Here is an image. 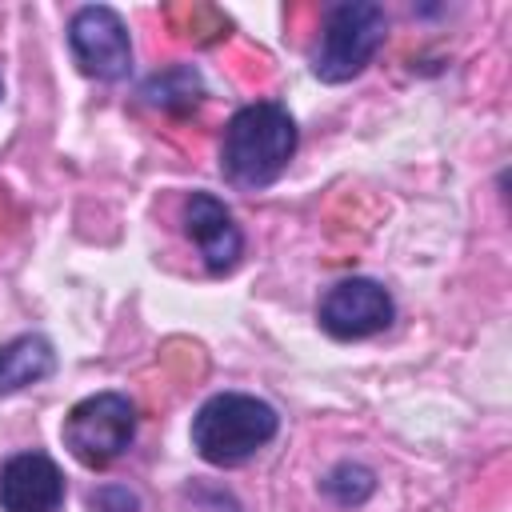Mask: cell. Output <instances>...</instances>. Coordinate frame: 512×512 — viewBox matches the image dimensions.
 <instances>
[{
	"instance_id": "3",
	"label": "cell",
	"mask_w": 512,
	"mask_h": 512,
	"mask_svg": "<svg viewBox=\"0 0 512 512\" xmlns=\"http://www.w3.org/2000/svg\"><path fill=\"white\" fill-rule=\"evenodd\" d=\"M384 36H388V16L380 4H372V0L332 4L324 12V32L312 52V72L324 84H344L372 64Z\"/></svg>"
},
{
	"instance_id": "6",
	"label": "cell",
	"mask_w": 512,
	"mask_h": 512,
	"mask_svg": "<svg viewBox=\"0 0 512 512\" xmlns=\"http://www.w3.org/2000/svg\"><path fill=\"white\" fill-rule=\"evenodd\" d=\"M392 296L384 284L368 280V276H348L340 284H332L316 308V320L328 336L336 340H364L376 336L392 324Z\"/></svg>"
},
{
	"instance_id": "5",
	"label": "cell",
	"mask_w": 512,
	"mask_h": 512,
	"mask_svg": "<svg viewBox=\"0 0 512 512\" xmlns=\"http://www.w3.org/2000/svg\"><path fill=\"white\" fill-rule=\"evenodd\" d=\"M68 44L84 76L92 80H124L132 72V40L108 4H88L68 24Z\"/></svg>"
},
{
	"instance_id": "8",
	"label": "cell",
	"mask_w": 512,
	"mask_h": 512,
	"mask_svg": "<svg viewBox=\"0 0 512 512\" xmlns=\"http://www.w3.org/2000/svg\"><path fill=\"white\" fill-rule=\"evenodd\" d=\"M64 504V476L44 452H16L0 468L4 512H56Z\"/></svg>"
},
{
	"instance_id": "12",
	"label": "cell",
	"mask_w": 512,
	"mask_h": 512,
	"mask_svg": "<svg viewBox=\"0 0 512 512\" xmlns=\"http://www.w3.org/2000/svg\"><path fill=\"white\" fill-rule=\"evenodd\" d=\"M88 508H92V512H136V496H132L128 488L108 484V488H96V492L88 496Z\"/></svg>"
},
{
	"instance_id": "2",
	"label": "cell",
	"mask_w": 512,
	"mask_h": 512,
	"mask_svg": "<svg viewBox=\"0 0 512 512\" xmlns=\"http://www.w3.org/2000/svg\"><path fill=\"white\" fill-rule=\"evenodd\" d=\"M280 428L268 400L248 392H216L192 416V448L212 468H236L252 460Z\"/></svg>"
},
{
	"instance_id": "1",
	"label": "cell",
	"mask_w": 512,
	"mask_h": 512,
	"mask_svg": "<svg viewBox=\"0 0 512 512\" xmlns=\"http://www.w3.org/2000/svg\"><path fill=\"white\" fill-rule=\"evenodd\" d=\"M292 152H296V120L288 116V108L276 100H256L228 120L220 144V172L232 188L256 192L268 188L288 168Z\"/></svg>"
},
{
	"instance_id": "4",
	"label": "cell",
	"mask_w": 512,
	"mask_h": 512,
	"mask_svg": "<svg viewBox=\"0 0 512 512\" xmlns=\"http://www.w3.org/2000/svg\"><path fill=\"white\" fill-rule=\"evenodd\" d=\"M64 448L84 464V468H108L116 456L128 452L136 436V404L120 392H96L72 404L64 416Z\"/></svg>"
},
{
	"instance_id": "13",
	"label": "cell",
	"mask_w": 512,
	"mask_h": 512,
	"mask_svg": "<svg viewBox=\"0 0 512 512\" xmlns=\"http://www.w3.org/2000/svg\"><path fill=\"white\" fill-rule=\"evenodd\" d=\"M0 100H4V80H0Z\"/></svg>"
},
{
	"instance_id": "7",
	"label": "cell",
	"mask_w": 512,
	"mask_h": 512,
	"mask_svg": "<svg viewBox=\"0 0 512 512\" xmlns=\"http://www.w3.org/2000/svg\"><path fill=\"white\" fill-rule=\"evenodd\" d=\"M184 232L188 240L200 248L204 256V268L212 276H224L240 264V252H244V236L228 212L224 200H216L212 192H192L184 200Z\"/></svg>"
},
{
	"instance_id": "9",
	"label": "cell",
	"mask_w": 512,
	"mask_h": 512,
	"mask_svg": "<svg viewBox=\"0 0 512 512\" xmlns=\"http://www.w3.org/2000/svg\"><path fill=\"white\" fill-rule=\"evenodd\" d=\"M52 368H56V352H52V344L44 336L24 332V336L0 344V396L44 380Z\"/></svg>"
},
{
	"instance_id": "10",
	"label": "cell",
	"mask_w": 512,
	"mask_h": 512,
	"mask_svg": "<svg viewBox=\"0 0 512 512\" xmlns=\"http://www.w3.org/2000/svg\"><path fill=\"white\" fill-rule=\"evenodd\" d=\"M144 96L148 104L172 112V116H188L200 100H204V80L192 64H176V68H164L156 72L148 84H144Z\"/></svg>"
},
{
	"instance_id": "11",
	"label": "cell",
	"mask_w": 512,
	"mask_h": 512,
	"mask_svg": "<svg viewBox=\"0 0 512 512\" xmlns=\"http://www.w3.org/2000/svg\"><path fill=\"white\" fill-rule=\"evenodd\" d=\"M372 488H376V476L364 468V464H352V460H344V464H336L328 476H324V492L336 500V504H364L368 496H372Z\"/></svg>"
}]
</instances>
